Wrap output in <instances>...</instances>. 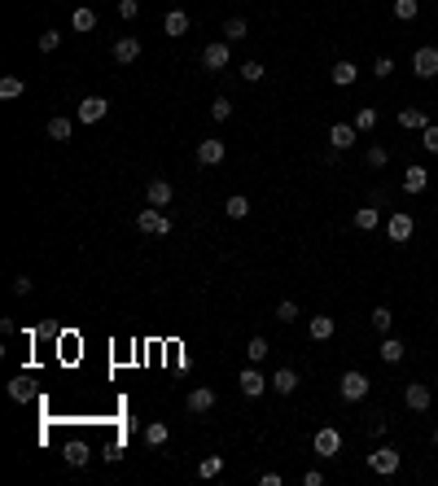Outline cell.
<instances>
[{
  "instance_id": "obj_1",
  "label": "cell",
  "mask_w": 438,
  "mask_h": 486,
  "mask_svg": "<svg viewBox=\"0 0 438 486\" xmlns=\"http://www.w3.org/2000/svg\"><path fill=\"white\" fill-rule=\"evenodd\" d=\"M136 228H141L145 237H167V232H171V215H162V206H149V211L136 215Z\"/></svg>"
},
{
  "instance_id": "obj_2",
  "label": "cell",
  "mask_w": 438,
  "mask_h": 486,
  "mask_svg": "<svg viewBox=\"0 0 438 486\" xmlns=\"http://www.w3.org/2000/svg\"><path fill=\"white\" fill-rule=\"evenodd\" d=\"M105 114H110V101H105V96H84V101L75 105V123H84V128L101 123Z\"/></svg>"
},
{
  "instance_id": "obj_3",
  "label": "cell",
  "mask_w": 438,
  "mask_h": 486,
  "mask_svg": "<svg viewBox=\"0 0 438 486\" xmlns=\"http://www.w3.org/2000/svg\"><path fill=\"white\" fill-rule=\"evenodd\" d=\"M368 390H373V381H368L360 368L342 372V399H347V403H360V399H368Z\"/></svg>"
},
{
  "instance_id": "obj_4",
  "label": "cell",
  "mask_w": 438,
  "mask_h": 486,
  "mask_svg": "<svg viewBox=\"0 0 438 486\" xmlns=\"http://www.w3.org/2000/svg\"><path fill=\"white\" fill-rule=\"evenodd\" d=\"M412 75L417 79H438V44H426L412 53Z\"/></svg>"
},
{
  "instance_id": "obj_5",
  "label": "cell",
  "mask_w": 438,
  "mask_h": 486,
  "mask_svg": "<svg viewBox=\"0 0 438 486\" xmlns=\"http://www.w3.org/2000/svg\"><path fill=\"white\" fill-rule=\"evenodd\" d=\"M399 465H403V455L394 451V447H377L373 455H368V469L381 478H390V474H399Z\"/></svg>"
},
{
  "instance_id": "obj_6",
  "label": "cell",
  "mask_w": 438,
  "mask_h": 486,
  "mask_svg": "<svg viewBox=\"0 0 438 486\" xmlns=\"http://www.w3.org/2000/svg\"><path fill=\"white\" fill-rule=\"evenodd\" d=\"M268 377H263V372H259V364H250V368H241V377H237V390L245 394V399H259V394H263L268 390Z\"/></svg>"
},
{
  "instance_id": "obj_7",
  "label": "cell",
  "mask_w": 438,
  "mask_h": 486,
  "mask_svg": "<svg viewBox=\"0 0 438 486\" xmlns=\"http://www.w3.org/2000/svg\"><path fill=\"white\" fill-rule=\"evenodd\" d=\"M412 215H408V211H394L390 219H386V237L394 241V245H403V241H412Z\"/></svg>"
},
{
  "instance_id": "obj_8",
  "label": "cell",
  "mask_w": 438,
  "mask_h": 486,
  "mask_svg": "<svg viewBox=\"0 0 438 486\" xmlns=\"http://www.w3.org/2000/svg\"><path fill=\"white\" fill-rule=\"evenodd\" d=\"M228 62H232L228 40H215V44L202 49V66H207V71H228Z\"/></svg>"
},
{
  "instance_id": "obj_9",
  "label": "cell",
  "mask_w": 438,
  "mask_h": 486,
  "mask_svg": "<svg viewBox=\"0 0 438 486\" xmlns=\"http://www.w3.org/2000/svg\"><path fill=\"white\" fill-rule=\"evenodd\" d=\"M338 451H342V429H333V425L316 429V455H324V460H333Z\"/></svg>"
},
{
  "instance_id": "obj_10",
  "label": "cell",
  "mask_w": 438,
  "mask_h": 486,
  "mask_svg": "<svg viewBox=\"0 0 438 486\" xmlns=\"http://www.w3.org/2000/svg\"><path fill=\"white\" fill-rule=\"evenodd\" d=\"M184 408L193 412V416L211 412V408H215V390H211V385H193V390H189V399H184Z\"/></svg>"
},
{
  "instance_id": "obj_11",
  "label": "cell",
  "mask_w": 438,
  "mask_h": 486,
  "mask_svg": "<svg viewBox=\"0 0 438 486\" xmlns=\"http://www.w3.org/2000/svg\"><path fill=\"white\" fill-rule=\"evenodd\" d=\"M171 198H175L171 180H149V184H145V202L149 206H171Z\"/></svg>"
},
{
  "instance_id": "obj_12",
  "label": "cell",
  "mask_w": 438,
  "mask_h": 486,
  "mask_svg": "<svg viewBox=\"0 0 438 486\" xmlns=\"http://www.w3.org/2000/svg\"><path fill=\"white\" fill-rule=\"evenodd\" d=\"M136 58H141V40H136V35H119L114 40V62L119 66H132Z\"/></svg>"
},
{
  "instance_id": "obj_13",
  "label": "cell",
  "mask_w": 438,
  "mask_h": 486,
  "mask_svg": "<svg viewBox=\"0 0 438 486\" xmlns=\"http://www.w3.org/2000/svg\"><path fill=\"white\" fill-rule=\"evenodd\" d=\"M403 403L412 408V412H430V403H434V394H430V385H421V381H412L403 390Z\"/></svg>"
},
{
  "instance_id": "obj_14",
  "label": "cell",
  "mask_w": 438,
  "mask_h": 486,
  "mask_svg": "<svg viewBox=\"0 0 438 486\" xmlns=\"http://www.w3.org/2000/svg\"><path fill=\"white\" fill-rule=\"evenodd\" d=\"M62 460L71 465V469H84V465L92 460V447H88V442H79V438H71V442L62 447Z\"/></svg>"
},
{
  "instance_id": "obj_15",
  "label": "cell",
  "mask_w": 438,
  "mask_h": 486,
  "mask_svg": "<svg viewBox=\"0 0 438 486\" xmlns=\"http://www.w3.org/2000/svg\"><path fill=\"white\" fill-rule=\"evenodd\" d=\"M355 136H360L355 123H333V128H328V145H333V149H351Z\"/></svg>"
},
{
  "instance_id": "obj_16",
  "label": "cell",
  "mask_w": 438,
  "mask_h": 486,
  "mask_svg": "<svg viewBox=\"0 0 438 486\" xmlns=\"http://www.w3.org/2000/svg\"><path fill=\"white\" fill-rule=\"evenodd\" d=\"M224 158H228L224 141H202V145H198V162H202V166H219Z\"/></svg>"
},
{
  "instance_id": "obj_17",
  "label": "cell",
  "mask_w": 438,
  "mask_h": 486,
  "mask_svg": "<svg viewBox=\"0 0 438 486\" xmlns=\"http://www.w3.org/2000/svg\"><path fill=\"white\" fill-rule=\"evenodd\" d=\"M399 128L421 132V128H430V114H426L421 105H403V110H399Z\"/></svg>"
},
{
  "instance_id": "obj_18",
  "label": "cell",
  "mask_w": 438,
  "mask_h": 486,
  "mask_svg": "<svg viewBox=\"0 0 438 486\" xmlns=\"http://www.w3.org/2000/svg\"><path fill=\"white\" fill-rule=\"evenodd\" d=\"M430 189V171L426 166H408L403 171V193H426Z\"/></svg>"
},
{
  "instance_id": "obj_19",
  "label": "cell",
  "mask_w": 438,
  "mask_h": 486,
  "mask_svg": "<svg viewBox=\"0 0 438 486\" xmlns=\"http://www.w3.org/2000/svg\"><path fill=\"white\" fill-rule=\"evenodd\" d=\"M272 390H277V394H294L298 390V372L294 368H277V372H272Z\"/></svg>"
},
{
  "instance_id": "obj_20",
  "label": "cell",
  "mask_w": 438,
  "mask_h": 486,
  "mask_svg": "<svg viewBox=\"0 0 438 486\" xmlns=\"http://www.w3.org/2000/svg\"><path fill=\"white\" fill-rule=\"evenodd\" d=\"M377 355L386 359V364H399V359L408 355V346H403L399 338H390V333H386V338H381V346H377Z\"/></svg>"
},
{
  "instance_id": "obj_21",
  "label": "cell",
  "mask_w": 438,
  "mask_h": 486,
  "mask_svg": "<svg viewBox=\"0 0 438 486\" xmlns=\"http://www.w3.org/2000/svg\"><path fill=\"white\" fill-rule=\"evenodd\" d=\"M307 333H311V342H328V338H333V315H311Z\"/></svg>"
},
{
  "instance_id": "obj_22",
  "label": "cell",
  "mask_w": 438,
  "mask_h": 486,
  "mask_svg": "<svg viewBox=\"0 0 438 486\" xmlns=\"http://www.w3.org/2000/svg\"><path fill=\"white\" fill-rule=\"evenodd\" d=\"M162 31H167L171 40H180V35L189 31V13H184V9H171L167 18H162Z\"/></svg>"
},
{
  "instance_id": "obj_23",
  "label": "cell",
  "mask_w": 438,
  "mask_h": 486,
  "mask_svg": "<svg viewBox=\"0 0 438 486\" xmlns=\"http://www.w3.org/2000/svg\"><path fill=\"white\" fill-rule=\"evenodd\" d=\"M328 79H333L338 88H351V83L360 79V66H355V62H338L333 71H328Z\"/></svg>"
},
{
  "instance_id": "obj_24",
  "label": "cell",
  "mask_w": 438,
  "mask_h": 486,
  "mask_svg": "<svg viewBox=\"0 0 438 486\" xmlns=\"http://www.w3.org/2000/svg\"><path fill=\"white\" fill-rule=\"evenodd\" d=\"M167 438H171L167 421H149L145 425V442H149V447H167Z\"/></svg>"
},
{
  "instance_id": "obj_25",
  "label": "cell",
  "mask_w": 438,
  "mask_h": 486,
  "mask_svg": "<svg viewBox=\"0 0 438 486\" xmlns=\"http://www.w3.org/2000/svg\"><path fill=\"white\" fill-rule=\"evenodd\" d=\"M71 132H75V119H66V114L49 119V136H53V141H71Z\"/></svg>"
},
{
  "instance_id": "obj_26",
  "label": "cell",
  "mask_w": 438,
  "mask_h": 486,
  "mask_svg": "<svg viewBox=\"0 0 438 486\" xmlns=\"http://www.w3.org/2000/svg\"><path fill=\"white\" fill-rule=\"evenodd\" d=\"M224 215H228V219H245V215H250V198H241V193H232V198L224 202Z\"/></svg>"
},
{
  "instance_id": "obj_27",
  "label": "cell",
  "mask_w": 438,
  "mask_h": 486,
  "mask_svg": "<svg viewBox=\"0 0 438 486\" xmlns=\"http://www.w3.org/2000/svg\"><path fill=\"white\" fill-rule=\"evenodd\" d=\"M71 26H75V31H97V9H75Z\"/></svg>"
},
{
  "instance_id": "obj_28",
  "label": "cell",
  "mask_w": 438,
  "mask_h": 486,
  "mask_svg": "<svg viewBox=\"0 0 438 486\" xmlns=\"http://www.w3.org/2000/svg\"><path fill=\"white\" fill-rule=\"evenodd\" d=\"M272 355V346H268V338H250V346H245V359L250 364H263V359Z\"/></svg>"
},
{
  "instance_id": "obj_29",
  "label": "cell",
  "mask_w": 438,
  "mask_h": 486,
  "mask_svg": "<svg viewBox=\"0 0 438 486\" xmlns=\"http://www.w3.org/2000/svg\"><path fill=\"white\" fill-rule=\"evenodd\" d=\"M368 320H373V329L381 333V338H386L390 324H394V311H390V307H373V315H368Z\"/></svg>"
},
{
  "instance_id": "obj_30",
  "label": "cell",
  "mask_w": 438,
  "mask_h": 486,
  "mask_svg": "<svg viewBox=\"0 0 438 486\" xmlns=\"http://www.w3.org/2000/svg\"><path fill=\"white\" fill-rule=\"evenodd\" d=\"M351 123H355L360 132H373V128H377V110H373V105H360V110H355V119H351Z\"/></svg>"
},
{
  "instance_id": "obj_31",
  "label": "cell",
  "mask_w": 438,
  "mask_h": 486,
  "mask_svg": "<svg viewBox=\"0 0 438 486\" xmlns=\"http://www.w3.org/2000/svg\"><path fill=\"white\" fill-rule=\"evenodd\" d=\"M368 166H373V171H386V166H390V149L386 145H368Z\"/></svg>"
},
{
  "instance_id": "obj_32",
  "label": "cell",
  "mask_w": 438,
  "mask_h": 486,
  "mask_svg": "<svg viewBox=\"0 0 438 486\" xmlns=\"http://www.w3.org/2000/svg\"><path fill=\"white\" fill-rule=\"evenodd\" d=\"M355 228H360V232H377V206H364V211H355Z\"/></svg>"
},
{
  "instance_id": "obj_33",
  "label": "cell",
  "mask_w": 438,
  "mask_h": 486,
  "mask_svg": "<svg viewBox=\"0 0 438 486\" xmlns=\"http://www.w3.org/2000/svg\"><path fill=\"white\" fill-rule=\"evenodd\" d=\"M219 474H224V455H207V460L198 465V478H207V482L219 478Z\"/></svg>"
},
{
  "instance_id": "obj_34",
  "label": "cell",
  "mask_w": 438,
  "mask_h": 486,
  "mask_svg": "<svg viewBox=\"0 0 438 486\" xmlns=\"http://www.w3.org/2000/svg\"><path fill=\"white\" fill-rule=\"evenodd\" d=\"M26 92V83L18 79V75H5L0 79V96H5V101H13V96H22Z\"/></svg>"
},
{
  "instance_id": "obj_35",
  "label": "cell",
  "mask_w": 438,
  "mask_h": 486,
  "mask_svg": "<svg viewBox=\"0 0 438 486\" xmlns=\"http://www.w3.org/2000/svg\"><path fill=\"white\" fill-rule=\"evenodd\" d=\"M417 13H421V0H394V18L399 22H412Z\"/></svg>"
},
{
  "instance_id": "obj_36",
  "label": "cell",
  "mask_w": 438,
  "mask_h": 486,
  "mask_svg": "<svg viewBox=\"0 0 438 486\" xmlns=\"http://www.w3.org/2000/svg\"><path fill=\"white\" fill-rule=\"evenodd\" d=\"M211 119L215 123H228L232 119V101H228V96H215V101H211Z\"/></svg>"
},
{
  "instance_id": "obj_37",
  "label": "cell",
  "mask_w": 438,
  "mask_h": 486,
  "mask_svg": "<svg viewBox=\"0 0 438 486\" xmlns=\"http://www.w3.org/2000/svg\"><path fill=\"white\" fill-rule=\"evenodd\" d=\"M245 35H250L245 18H228V22H224V40H245Z\"/></svg>"
},
{
  "instance_id": "obj_38",
  "label": "cell",
  "mask_w": 438,
  "mask_h": 486,
  "mask_svg": "<svg viewBox=\"0 0 438 486\" xmlns=\"http://www.w3.org/2000/svg\"><path fill=\"white\" fill-rule=\"evenodd\" d=\"M277 320H281V324H294V320H298V302H294V298L277 302Z\"/></svg>"
},
{
  "instance_id": "obj_39",
  "label": "cell",
  "mask_w": 438,
  "mask_h": 486,
  "mask_svg": "<svg viewBox=\"0 0 438 486\" xmlns=\"http://www.w3.org/2000/svg\"><path fill=\"white\" fill-rule=\"evenodd\" d=\"M237 71H241V79H245V83H259V79L268 75V71H263V62H241Z\"/></svg>"
},
{
  "instance_id": "obj_40",
  "label": "cell",
  "mask_w": 438,
  "mask_h": 486,
  "mask_svg": "<svg viewBox=\"0 0 438 486\" xmlns=\"http://www.w3.org/2000/svg\"><path fill=\"white\" fill-rule=\"evenodd\" d=\"M421 145H426V154H438V123L421 128Z\"/></svg>"
},
{
  "instance_id": "obj_41",
  "label": "cell",
  "mask_w": 438,
  "mask_h": 486,
  "mask_svg": "<svg viewBox=\"0 0 438 486\" xmlns=\"http://www.w3.org/2000/svg\"><path fill=\"white\" fill-rule=\"evenodd\" d=\"M58 44H62V31H58V26H49V31H40V49H44V53H53Z\"/></svg>"
},
{
  "instance_id": "obj_42",
  "label": "cell",
  "mask_w": 438,
  "mask_h": 486,
  "mask_svg": "<svg viewBox=\"0 0 438 486\" xmlns=\"http://www.w3.org/2000/svg\"><path fill=\"white\" fill-rule=\"evenodd\" d=\"M9 399H18V403H26V399H31V385H26V377L9 381Z\"/></svg>"
},
{
  "instance_id": "obj_43",
  "label": "cell",
  "mask_w": 438,
  "mask_h": 486,
  "mask_svg": "<svg viewBox=\"0 0 438 486\" xmlns=\"http://www.w3.org/2000/svg\"><path fill=\"white\" fill-rule=\"evenodd\" d=\"M373 75H377V79H390V75H394V58H377V62H373Z\"/></svg>"
},
{
  "instance_id": "obj_44",
  "label": "cell",
  "mask_w": 438,
  "mask_h": 486,
  "mask_svg": "<svg viewBox=\"0 0 438 486\" xmlns=\"http://www.w3.org/2000/svg\"><path fill=\"white\" fill-rule=\"evenodd\" d=\"M31 289H35V281H31V276H13V294H18V298H26Z\"/></svg>"
},
{
  "instance_id": "obj_45",
  "label": "cell",
  "mask_w": 438,
  "mask_h": 486,
  "mask_svg": "<svg viewBox=\"0 0 438 486\" xmlns=\"http://www.w3.org/2000/svg\"><path fill=\"white\" fill-rule=\"evenodd\" d=\"M119 13H123V18H136V13H141V0H119Z\"/></svg>"
},
{
  "instance_id": "obj_46",
  "label": "cell",
  "mask_w": 438,
  "mask_h": 486,
  "mask_svg": "<svg viewBox=\"0 0 438 486\" xmlns=\"http://www.w3.org/2000/svg\"><path fill=\"white\" fill-rule=\"evenodd\" d=\"M303 486H324V474H320V469H307V474H303Z\"/></svg>"
},
{
  "instance_id": "obj_47",
  "label": "cell",
  "mask_w": 438,
  "mask_h": 486,
  "mask_svg": "<svg viewBox=\"0 0 438 486\" xmlns=\"http://www.w3.org/2000/svg\"><path fill=\"white\" fill-rule=\"evenodd\" d=\"M386 202H390V193L377 184V189H373V206H386Z\"/></svg>"
},
{
  "instance_id": "obj_48",
  "label": "cell",
  "mask_w": 438,
  "mask_h": 486,
  "mask_svg": "<svg viewBox=\"0 0 438 486\" xmlns=\"http://www.w3.org/2000/svg\"><path fill=\"white\" fill-rule=\"evenodd\" d=\"M434 442H438V425H434Z\"/></svg>"
}]
</instances>
